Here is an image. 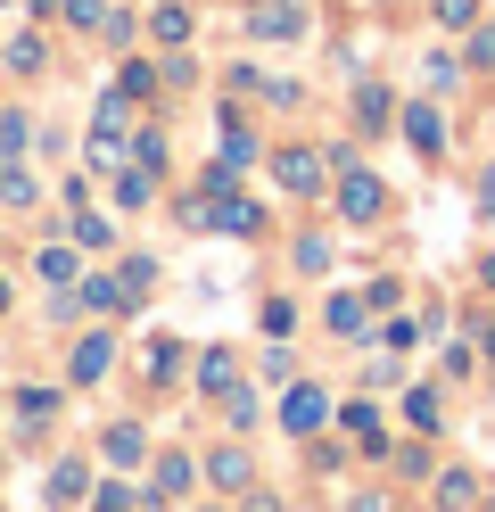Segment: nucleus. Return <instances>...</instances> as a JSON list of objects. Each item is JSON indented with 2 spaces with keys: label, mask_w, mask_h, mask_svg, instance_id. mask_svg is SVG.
<instances>
[{
  "label": "nucleus",
  "mask_w": 495,
  "mask_h": 512,
  "mask_svg": "<svg viewBox=\"0 0 495 512\" xmlns=\"http://www.w3.org/2000/svg\"><path fill=\"white\" fill-rule=\"evenodd\" d=\"M339 215H347V223H380V215H388V190H380V174L339 166Z\"/></svg>",
  "instance_id": "f257e3e1"
},
{
  "label": "nucleus",
  "mask_w": 495,
  "mask_h": 512,
  "mask_svg": "<svg viewBox=\"0 0 495 512\" xmlns=\"http://www.w3.org/2000/svg\"><path fill=\"white\" fill-rule=\"evenodd\" d=\"M248 34H256V42H297V34H306V0H256V9H248Z\"/></svg>",
  "instance_id": "f03ea898"
},
{
  "label": "nucleus",
  "mask_w": 495,
  "mask_h": 512,
  "mask_svg": "<svg viewBox=\"0 0 495 512\" xmlns=\"http://www.w3.org/2000/svg\"><path fill=\"white\" fill-rule=\"evenodd\" d=\"M273 174H281L289 199H314V190H322V149H281V157H273Z\"/></svg>",
  "instance_id": "7ed1b4c3"
},
{
  "label": "nucleus",
  "mask_w": 495,
  "mask_h": 512,
  "mask_svg": "<svg viewBox=\"0 0 495 512\" xmlns=\"http://www.w3.org/2000/svg\"><path fill=\"white\" fill-rule=\"evenodd\" d=\"M215 232H231V240H256V232H264V207H256V199H240V190L223 182V190H215Z\"/></svg>",
  "instance_id": "20e7f679"
},
{
  "label": "nucleus",
  "mask_w": 495,
  "mask_h": 512,
  "mask_svg": "<svg viewBox=\"0 0 495 512\" xmlns=\"http://www.w3.org/2000/svg\"><path fill=\"white\" fill-rule=\"evenodd\" d=\"M281 422H289L297 438H306V430H322V422H330V397L314 389V380H297V389L281 397Z\"/></svg>",
  "instance_id": "39448f33"
},
{
  "label": "nucleus",
  "mask_w": 495,
  "mask_h": 512,
  "mask_svg": "<svg viewBox=\"0 0 495 512\" xmlns=\"http://www.w3.org/2000/svg\"><path fill=\"white\" fill-rule=\"evenodd\" d=\"M405 141H413L421 157H438V149H446V116L429 108V100H413V108H405Z\"/></svg>",
  "instance_id": "423d86ee"
},
{
  "label": "nucleus",
  "mask_w": 495,
  "mask_h": 512,
  "mask_svg": "<svg viewBox=\"0 0 495 512\" xmlns=\"http://www.w3.org/2000/svg\"><path fill=\"white\" fill-rule=\"evenodd\" d=\"M99 455H108L116 471H132V463H141V455H149V430H141V422H116L108 438H99Z\"/></svg>",
  "instance_id": "0eeeda50"
},
{
  "label": "nucleus",
  "mask_w": 495,
  "mask_h": 512,
  "mask_svg": "<svg viewBox=\"0 0 495 512\" xmlns=\"http://www.w3.org/2000/svg\"><path fill=\"white\" fill-rule=\"evenodd\" d=\"M75 306H83V314H124L132 298H124V281H99V273H91V281H83V290H75V298H66V314H75Z\"/></svg>",
  "instance_id": "6e6552de"
},
{
  "label": "nucleus",
  "mask_w": 495,
  "mask_h": 512,
  "mask_svg": "<svg viewBox=\"0 0 495 512\" xmlns=\"http://www.w3.org/2000/svg\"><path fill=\"white\" fill-rule=\"evenodd\" d=\"M149 496H157V504L190 496V455H157V471H149Z\"/></svg>",
  "instance_id": "1a4fd4ad"
},
{
  "label": "nucleus",
  "mask_w": 495,
  "mask_h": 512,
  "mask_svg": "<svg viewBox=\"0 0 495 512\" xmlns=\"http://www.w3.org/2000/svg\"><path fill=\"white\" fill-rule=\"evenodd\" d=\"M198 389H207V397L240 389V364H231V347H207V356H198Z\"/></svg>",
  "instance_id": "9d476101"
},
{
  "label": "nucleus",
  "mask_w": 495,
  "mask_h": 512,
  "mask_svg": "<svg viewBox=\"0 0 495 512\" xmlns=\"http://www.w3.org/2000/svg\"><path fill=\"white\" fill-rule=\"evenodd\" d=\"M149 389H174V380H182V339H149Z\"/></svg>",
  "instance_id": "9b49d317"
},
{
  "label": "nucleus",
  "mask_w": 495,
  "mask_h": 512,
  "mask_svg": "<svg viewBox=\"0 0 495 512\" xmlns=\"http://www.w3.org/2000/svg\"><path fill=\"white\" fill-rule=\"evenodd\" d=\"M108 364H116V339H83V347H75V364H66V372H75L83 389H91V380H108Z\"/></svg>",
  "instance_id": "f8f14e48"
},
{
  "label": "nucleus",
  "mask_w": 495,
  "mask_h": 512,
  "mask_svg": "<svg viewBox=\"0 0 495 512\" xmlns=\"http://www.w3.org/2000/svg\"><path fill=\"white\" fill-rule=\"evenodd\" d=\"M83 157L99 174H124V133H108V124H91V141H83Z\"/></svg>",
  "instance_id": "ddd939ff"
},
{
  "label": "nucleus",
  "mask_w": 495,
  "mask_h": 512,
  "mask_svg": "<svg viewBox=\"0 0 495 512\" xmlns=\"http://www.w3.org/2000/svg\"><path fill=\"white\" fill-rule=\"evenodd\" d=\"M479 504V479L471 471H438V512H471Z\"/></svg>",
  "instance_id": "4468645a"
},
{
  "label": "nucleus",
  "mask_w": 495,
  "mask_h": 512,
  "mask_svg": "<svg viewBox=\"0 0 495 512\" xmlns=\"http://www.w3.org/2000/svg\"><path fill=\"white\" fill-rule=\"evenodd\" d=\"M363 323H372V298H330V331L339 339H355Z\"/></svg>",
  "instance_id": "2eb2a0df"
},
{
  "label": "nucleus",
  "mask_w": 495,
  "mask_h": 512,
  "mask_svg": "<svg viewBox=\"0 0 495 512\" xmlns=\"http://www.w3.org/2000/svg\"><path fill=\"white\" fill-rule=\"evenodd\" d=\"M207 471H215V488H248V479H256V463L240 455V446H223V455H215Z\"/></svg>",
  "instance_id": "dca6fc26"
},
{
  "label": "nucleus",
  "mask_w": 495,
  "mask_h": 512,
  "mask_svg": "<svg viewBox=\"0 0 495 512\" xmlns=\"http://www.w3.org/2000/svg\"><path fill=\"white\" fill-rule=\"evenodd\" d=\"M83 488H91V463H58L50 471V504H75Z\"/></svg>",
  "instance_id": "f3484780"
},
{
  "label": "nucleus",
  "mask_w": 495,
  "mask_h": 512,
  "mask_svg": "<svg viewBox=\"0 0 495 512\" xmlns=\"http://www.w3.org/2000/svg\"><path fill=\"white\" fill-rule=\"evenodd\" d=\"M50 413H58V397H50V389H17V430H42Z\"/></svg>",
  "instance_id": "a211bd4d"
},
{
  "label": "nucleus",
  "mask_w": 495,
  "mask_h": 512,
  "mask_svg": "<svg viewBox=\"0 0 495 512\" xmlns=\"http://www.w3.org/2000/svg\"><path fill=\"white\" fill-rule=\"evenodd\" d=\"M149 34L157 42H190V9H182V0H165V9L149 17Z\"/></svg>",
  "instance_id": "6ab92c4d"
},
{
  "label": "nucleus",
  "mask_w": 495,
  "mask_h": 512,
  "mask_svg": "<svg viewBox=\"0 0 495 512\" xmlns=\"http://www.w3.org/2000/svg\"><path fill=\"white\" fill-rule=\"evenodd\" d=\"M347 430H355V446H363V455H380V446H388V438H380V413H372V405H347Z\"/></svg>",
  "instance_id": "aec40b11"
},
{
  "label": "nucleus",
  "mask_w": 495,
  "mask_h": 512,
  "mask_svg": "<svg viewBox=\"0 0 495 512\" xmlns=\"http://www.w3.org/2000/svg\"><path fill=\"white\" fill-rule=\"evenodd\" d=\"M355 116H363V133H380V124H388V91L363 83V91H355Z\"/></svg>",
  "instance_id": "412c9836"
},
{
  "label": "nucleus",
  "mask_w": 495,
  "mask_h": 512,
  "mask_svg": "<svg viewBox=\"0 0 495 512\" xmlns=\"http://www.w3.org/2000/svg\"><path fill=\"white\" fill-rule=\"evenodd\" d=\"M116 207H149V166H132V174H116Z\"/></svg>",
  "instance_id": "4be33fe9"
},
{
  "label": "nucleus",
  "mask_w": 495,
  "mask_h": 512,
  "mask_svg": "<svg viewBox=\"0 0 495 512\" xmlns=\"http://www.w3.org/2000/svg\"><path fill=\"white\" fill-rule=\"evenodd\" d=\"M108 240H116V232H108V215H91V207H83V215H75V248H108Z\"/></svg>",
  "instance_id": "5701e85b"
},
{
  "label": "nucleus",
  "mask_w": 495,
  "mask_h": 512,
  "mask_svg": "<svg viewBox=\"0 0 495 512\" xmlns=\"http://www.w3.org/2000/svg\"><path fill=\"white\" fill-rule=\"evenodd\" d=\"M91 512H132V488H124V479H108V488H91Z\"/></svg>",
  "instance_id": "b1692460"
},
{
  "label": "nucleus",
  "mask_w": 495,
  "mask_h": 512,
  "mask_svg": "<svg viewBox=\"0 0 495 512\" xmlns=\"http://www.w3.org/2000/svg\"><path fill=\"white\" fill-rule=\"evenodd\" d=\"M25 141H33V124H25V116H0V157H17Z\"/></svg>",
  "instance_id": "393cba45"
},
{
  "label": "nucleus",
  "mask_w": 495,
  "mask_h": 512,
  "mask_svg": "<svg viewBox=\"0 0 495 512\" xmlns=\"http://www.w3.org/2000/svg\"><path fill=\"white\" fill-rule=\"evenodd\" d=\"M297 273H330V240H297Z\"/></svg>",
  "instance_id": "a878e982"
},
{
  "label": "nucleus",
  "mask_w": 495,
  "mask_h": 512,
  "mask_svg": "<svg viewBox=\"0 0 495 512\" xmlns=\"http://www.w3.org/2000/svg\"><path fill=\"white\" fill-rule=\"evenodd\" d=\"M9 67H17V75H33V67H42V42L17 34V42H9Z\"/></svg>",
  "instance_id": "bb28decb"
},
{
  "label": "nucleus",
  "mask_w": 495,
  "mask_h": 512,
  "mask_svg": "<svg viewBox=\"0 0 495 512\" xmlns=\"http://www.w3.org/2000/svg\"><path fill=\"white\" fill-rule=\"evenodd\" d=\"M116 91H124V100H149V91H157V67H124Z\"/></svg>",
  "instance_id": "cd10ccee"
},
{
  "label": "nucleus",
  "mask_w": 495,
  "mask_h": 512,
  "mask_svg": "<svg viewBox=\"0 0 495 512\" xmlns=\"http://www.w3.org/2000/svg\"><path fill=\"white\" fill-rule=\"evenodd\" d=\"M264 331L289 339V331H297V306H289V298H273V306H264Z\"/></svg>",
  "instance_id": "c85d7f7f"
},
{
  "label": "nucleus",
  "mask_w": 495,
  "mask_h": 512,
  "mask_svg": "<svg viewBox=\"0 0 495 512\" xmlns=\"http://www.w3.org/2000/svg\"><path fill=\"white\" fill-rule=\"evenodd\" d=\"M405 413H413V430H438V397H429V389H413Z\"/></svg>",
  "instance_id": "c756f323"
},
{
  "label": "nucleus",
  "mask_w": 495,
  "mask_h": 512,
  "mask_svg": "<svg viewBox=\"0 0 495 512\" xmlns=\"http://www.w3.org/2000/svg\"><path fill=\"white\" fill-rule=\"evenodd\" d=\"M438 25H479V0H438Z\"/></svg>",
  "instance_id": "7c9ffc66"
},
{
  "label": "nucleus",
  "mask_w": 495,
  "mask_h": 512,
  "mask_svg": "<svg viewBox=\"0 0 495 512\" xmlns=\"http://www.w3.org/2000/svg\"><path fill=\"white\" fill-rule=\"evenodd\" d=\"M75 273V248H42V281H66Z\"/></svg>",
  "instance_id": "2f4dec72"
},
{
  "label": "nucleus",
  "mask_w": 495,
  "mask_h": 512,
  "mask_svg": "<svg viewBox=\"0 0 495 512\" xmlns=\"http://www.w3.org/2000/svg\"><path fill=\"white\" fill-rule=\"evenodd\" d=\"M471 58H479V67H495V25H479V34H471Z\"/></svg>",
  "instance_id": "473e14b6"
},
{
  "label": "nucleus",
  "mask_w": 495,
  "mask_h": 512,
  "mask_svg": "<svg viewBox=\"0 0 495 512\" xmlns=\"http://www.w3.org/2000/svg\"><path fill=\"white\" fill-rule=\"evenodd\" d=\"M347 512H388V496H355V504H347Z\"/></svg>",
  "instance_id": "72a5a7b5"
},
{
  "label": "nucleus",
  "mask_w": 495,
  "mask_h": 512,
  "mask_svg": "<svg viewBox=\"0 0 495 512\" xmlns=\"http://www.w3.org/2000/svg\"><path fill=\"white\" fill-rule=\"evenodd\" d=\"M479 207H487V215H495V166H487V182H479Z\"/></svg>",
  "instance_id": "f704fd0d"
},
{
  "label": "nucleus",
  "mask_w": 495,
  "mask_h": 512,
  "mask_svg": "<svg viewBox=\"0 0 495 512\" xmlns=\"http://www.w3.org/2000/svg\"><path fill=\"white\" fill-rule=\"evenodd\" d=\"M479 356H487V364H495V323H487V331H479Z\"/></svg>",
  "instance_id": "c9c22d12"
},
{
  "label": "nucleus",
  "mask_w": 495,
  "mask_h": 512,
  "mask_svg": "<svg viewBox=\"0 0 495 512\" xmlns=\"http://www.w3.org/2000/svg\"><path fill=\"white\" fill-rule=\"evenodd\" d=\"M479 281H487V290H495V256H487V265H479Z\"/></svg>",
  "instance_id": "e433bc0d"
},
{
  "label": "nucleus",
  "mask_w": 495,
  "mask_h": 512,
  "mask_svg": "<svg viewBox=\"0 0 495 512\" xmlns=\"http://www.w3.org/2000/svg\"><path fill=\"white\" fill-rule=\"evenodd\" d=\"M0 9H9V0H0Z\"/></svg>",
  "instance_id": "4c0bfd02"
}]
</instances>
